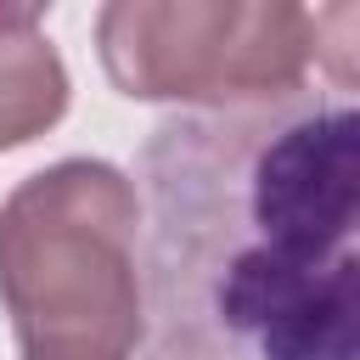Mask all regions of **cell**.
Instances as JSON below:
<instances>
[{
    "instance_id": "1",
    "label": "cell",
    "mask_w": 360,
    "mask_h": 360,
    "mask_svg": "<svg viewBox=\"0 0 360 360\" xmlns=\"http://www.w3.org/2000/svg\"><path fill=\"white\" fill-rule=\"evenodd\" d=\"M129 186L146 360H360L354 90L174 112Z\"/></svg>"
},
{
    "instance_id": "2",
    "label": "cell",
    "mask_w": 360,
    "mask_h": 360,
    "mask_svg": "<svg viewBox=\"0 0 360 360\" xmlns=\"http://www.w3.org/2000/svg\"><path fill=\"white\" fill-rule=\"evenodd\" d=\"M141 202L124 169L62 158L0 202V304L22 360H135Z\"/></svg>"
},
{
    "instance_id": "3",
    "label": "cell",
    "mask_w": 360,
    "mask_h": 360,
    "mask_svg": "<svg viewBox=\"0 0 360 360\" xmlns=\"http://www.w3.org/2000/svg\"><path fill=\"white\" fill-rule=\"evenodd\" d=\"M96 51L129 101L253 107L304 84L315 11L287 0H112L96 17Z\"/></svg>"
},
{
    "instance_id": "4",
    "label": "cell",
    "mask_w": 360,
    "mask_h": 360,
    "mask_svg": "<svg viewBox=\"0 0 360 360\" xmlns=\"http://www.w3.org/2000/svg\"><path fill=\"white\" fill-rule=\"evenodd\" d=\"M68 112V68L45 39V6H0V152Z\"/></svg>"
}]
</instances>
